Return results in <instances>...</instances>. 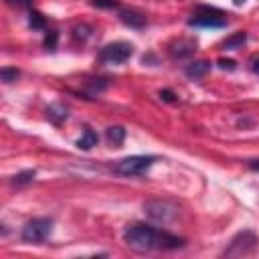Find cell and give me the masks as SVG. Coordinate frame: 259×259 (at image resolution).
<instances>
[{"instance_id": "cell-4", "label": "cell", "mask_w": 259, "mask_h": 259, "mask_svg": "<svg viewBox=\"0 0 259 259\" xmlns=\"http://www.w3.org/2000/svg\"><path fill=\"white\" fill-rule=\"evenodd\" d=\"M257 245H259V237H257L251 229H245V231H239V233L231 239V243H229V247L223 251V255H227V257L251 255V253H255Z\"/></svg>"}, {"instance_id": "cell-11", "label": "cell", "mask_w": 259, "mask_h": 259, "mask_svg": "<svg viewBox=\"0 0 259 259\" xmlns=\"http://www.w3.org/2000/svg\"><path fill=\"white\" fill-rule=\"evenodd\" d=\"M210 61H194V63H190V65H186V69H184V73H186V77H190V79H200V77H204L208 71H210Z\"/></svg>"}, {"instance_id": "cell-24", "label": "cell", "mask_w": 259, "mask_h": 259, "mask_svg": "<svg viewBox=\"0 0 259 259\" xmlns=\"http://www.w3.org/2000/svg\"><path fill=\"white\" fill-rule=\"evenodd\" d=\"M247 166H249L251 170L259 172V158H255V160H249V162H247Z\"/></svg>"}, {"instance_id": "cell-20", "label": "cell", "mask_w": 259, "mask_h": 259, "mask_svg": "<svg viewBox=\"0 0 259 259\" xmlns=\"http://www.w3.org/2000/svg\"><path fill=\"white\" fill-rule=\"evenodd\" d=\"M91 6L95 8H119L117 0H91Z\"/></svg>"}, {"instance_id": "cell-14", "label": "cell", "mask_w": 259, "mask_h": 259, "mask_svg": "<svg viewBox=\"0 0 259 259\" xmlns=\"http://www.w3.org/2000/svg\"><path fill=\"white\" fill-rule=\"evenodd\" d=\"M245 42H247V32H245V30H237V32H233L231 36H227V38L223 40V49H225V51H237V49H241Z\"/></svg>"}, {"instance_id": "cell-5", "label": "cell", "mask_w": 259, "mask_h": 259, "mask_svg": "<svg viewBox=\"0 0 259 259\" xmlns=\"http://www.w3.org/2000/svg\"><path fill=\"white\" fill-rule=\"evenodd\" d=\"M144 212L152 219V221H158V223H172L180 208L176 202L168 200V198H152L144 204Z\"/></svg>"}, {"instance_id": "cell-15", "label": "cell", "mask_w": 259, "mask_h": 259, "mask_svg": "<svg viewBox=\"0 0 259 259\" xmlns=\"http://www.w3.org/2000/svg\"><path fill=\"white\" fill-rule=\"evenodd\" d=\"M28 26L32 30H45L47 28V18L38 10H30L28 12Z\"/></svg>"}, {"instance_id": "cell-25", "label": "cell", "mask_w": 259, "mask_h": 259, "mask_svg": "<svg viewBox=\"0 0 259 259\" xmlns=\"http://www.w3.org/2000/svg\"><path fill=\"white\" fill-rule=\"evenodd\" d=\"M245 2H247V0H233V4H235V6H243Z\"/></svg>"}, {"instance_id": "cell-2", "label": "cell", "mask_w": 259, "mask_h": 259, "mask_svg": "<svg viewBox=\"0 0 259 259\" xmlns=\"http://www.w3.org/2000/svg\"><path fill=\"white\" fill-rule=\"evenodd\" d=\"M188 26H198V28H223L227 26V16L223 10L214 6H198L194 14L188 18Z\"/></svg>"}, {"instance_id": "cell-18", "label": "cell", "mask_w": 259, "mask_h": 259, "mask_svg": "<svg viewBox=\"0 0 259 259\" xmlns=\"http://www.w3.org/2000/svg\"><path fill=\"white\" fill-rule=\"evenodd\" d=\"M34 176H36L34 170H22V172H18V174L12 178V184H16V186H24V184L32 182Z\"/></svg>"}, {"instance_id": "cell-1", "label": "cell", "mask_w": 259, "mask_h": 259, "mask_svg": "<svg viewBox=\"0 0 259 259\" xmlns=\"http://www.w3.org/2000/svg\"><path fill=\"white\" fill-rule=\"evenodd\" d=\"M123 243L138 253H148V251H174L184 247L186 241L164 229L146 223H132L123 229Z\"/></svg>"}, {"instance_id": "cell-22", "label": "cell", "mask_w": 259, "mask_h": 259, "mask_svg": "<svg viewBox=\"0 0 259 259\" xmlns=\"http://www.w3.org/2000/svg\"><path fill=\"white\" fill-rule=\"evenodd\" d=\"M10 6H18V8H30L32 0H6Z\"/></svg>"}, {"instance_id": "cell-17", "label": "cell", "mask_w": 259, "mask_h": 259, "mask_svg": "<svg viewBox=\"0 0 259 259\" xmlns=\"http://www.w3.org/2000/svg\"><path fill=\"white\" fill-rule=\"evenodd\" d=\"M18 77H20V69H16V67H2L0 69V79L4 83H14Z\"/></svg>"}, {"instance_id": "cell-7", "label": "cell", "mask_w": 259, "mask_h": 259, "mask_svg": "<svg viewBox=\"0 0 259 259\" xmlns=\"http://www.w3.org/2000/svg\"><path fill=\"white\" fill-rule=\"evenodd\" d=\"M132 55H134V45H130L125 40H115V42L101 47L97 59H99V63H105V65H121V63L130 61Z\"/></svg>"}, {"instance_id": "cell-16", "label": "cell", "mask_w": 259, "mask_h": 259, "mask_svg": "<svg viewBox=\"0 0 259 259\" xmlns=\"http://www.w3.org/2000/svg\"><path fill=\"white\" fill-rule=\"evenodd\" d=\"M57 42H59V32L57 30H47L45 32V38H42V47L51 53L57 51Z\"/></svg>"}, {"instance_id": "cell-12", "label": "cell", "mask_w": 259, "mask_h": 259, "mask_svg": "<svg viewBox=\"0 0 259 259\" xmlns=\"http://www.w3.org/2000/svg\"><path fill=\"white\" fill-rule=\"evenodd\" d=\"M105 140H107L109 146L119 148L123 144V140H125V127L123 125H109L105 130Z\"/></svg>"}, {"instance_id": "cell-21", "label": "cell", "mask_w": 259, "mask_h": 259, "mask_svg": "<svg viewBox=\"0 0 259 259\" xmlns=\"http://www.w3.org/2000/svg\"><path fill=\"white\" fill-rule=\"evenodd\" d=\"M217 65H219L223 71H233V69H235V61H231V59H219Z\"/></svg>"}, {"instance_id": "cell-19", "label": "cell", "mask_w": 259, "mask_h": 259, "mask_svg": "<svg viewBox=\"0 0 259 259\" xmlns=\"http://www.w3.org/2000/svg\"><path fill=\"white\" fill-rule=\"evenodd\" d=\"M85 85L89 87V95L95 97V95H99V93L107 87V81H105V79H91V81H87Z\"/></svg>"}, {"instance_id": "cell-23", "label": "cell", "mask_w": 259, "mask_h": 259, "mask_svg": "<svg viewBox=\"0 0 259 259\" xmlns=\"http://www.w3.org/2000/svg\"><path fill=\"white\" fill-rule=\"evenodd\" d=\"M160 97H162L164 101H170V103L176 101V95H174L170 89H162V91H160Z\"/></svg>"}, {"instance_id": "cell-26", "label": "cell", "mask_w": 259, "mask_h": 259, "mask_svg": "<svg viewBox=\"0 0 259 259\" xmlns=\"http://www.w3.org/2000/svg\"><path fill=\"white\" fill-rule=\"evenodd\" d=\"M253 71H255V73H259V61H257V63L253 65Z\"/></svg>"}, {"instance_id": "cell-6", "label": "cell", "mask_w": 259, "mask_h": 259, "mask_svg": "<svg viewBox=\"0 0 259 259\" xmlns=\"http://www.w3.org/2000/svg\"><path fill=\"white\" fill-rule=\"evenodd\" d=\"M53 233V219L49 217H36V219H30L24 227H22V241L24 243H42L51 237Z\"/></svg>"}, {"instance_id": "cell-8", "label": "cell", "mask_w": 259, "mask_h": 259, "mask_svg": "<svg viewBox=\"0 0 259 259\" xmlns=\"http://www.w3.org/2000/svg\"><path fill=\"white\" fill-rule=\"evenodd\" d=\"M196 51V40L194 38H178L168 47V53L172 55V59H186L192 57Z\"/></svg>"}, {"instance_id": "cell-3", "label": "cell", "mask_w": 259, "mask_h": 259, "mask_svg": "<svg viewBox=\"0 0 259 259\" xmlns=\"http://www.w3.org/2000/svg\"><path fill=\"white\" fill-rule=\"evenodd\" d=\"M156 162V156H127L113 164V172L119 176H142L148 172V168Z\"/></svg>"}, {"instance_id": "cell-9", "label": "cell", "mask_w": 259, "mask_h": 259, "mask_svg": "<svg viewBox=\"0 0 259 259\" xmlns=\"http://www.w3.org/2000/svg\"><path fill=\"white\" fill-rule=\"evenodd\" d=\"M119 20H121L125 26L136 28V30H140V28H144V26L148 24L146 16H144L140 10H134V8H123V10H119Z\"/></svg>"}, {"instance_id": "cell-10", "label": "cell", "mask_w": 259, "mask_h": 259, "mask_svg": "<svg viewBox=\"0 0 259 259\" xmlns=\"http://www.w3.org/2000/svg\"><path fill=\"white\" fill-rule=\"evenodd\" d=\"M45 113H47V119H49L53 125H61V123L69 117V109H67L63 103H51Z\"/></svg>"}, {"instance_id": "cell-13", "label": "cell", "mask_w": 259, "mask_h": 259, "mask_svg": "<svg viewBox=\"0 0 259 259\" xmlns=\"http://www.w3.org/2000/svg\"><path fill=\"white\" fill-rule=\"evenodd\" d=\"M97 142H99L97 132H93L91 127H85L83 134H81V138L75 142V146H77L79 150H91L93 146H97Z\"/></svg>"}]
</instances>
